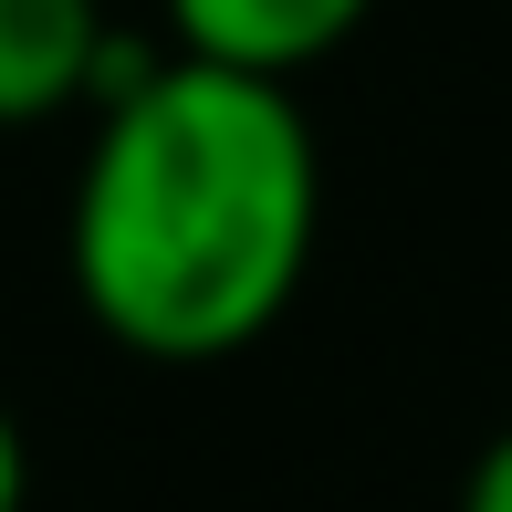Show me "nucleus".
<instances>
[{"label": "nucleus", "mask_w": 512, "mask_h": 512, "mask_svg": "<svg viewBox=\"0 0 512 512\" xmlns=\"http://www.w3.org/2000/svg\"><path fill=\"white\" fill-rule=\"evenodd\" d=\"M32 502V450H21V418L0 408V512H21Z\"/></svg>", "instance_id": "39448f33"}, {"label": "nucleus", "mask_w": 512, "mask_h": 512, "mask_svg": "<svg viewBox=\"0 0 512 512\" xmlns=\"http://www.w3.org/2000/svg\"><path fill=\"white\" fill-rule=\"evenodd\" d=\"M460 512H512V429L471 460V481H460Z\"/></svg>", "instance_id": "20e7f679"}, {"label": "nucleus", "mask_w": 512, "mask_h": 512, "mask_svg": "<svg viewBox=\"0 0 512 512\" xmlns=\"http://www.w3.org/2000/svg\"><path fill=\"white\" fill-rule=\"evenodd\" d=\"M324 241V157L293 84L136 53L105 84L63 199V272L105 345L220 366L293 314Z\"/></svg>", "instance_id": "f257e3e1"}, {"label": "nucleus", "mask_w": 512, "mask_h": 512, "mask_svg": "<svg viewBox=\"0 0 512 512\" xmlns=\"http://www.w3.org/2000/svg\"><path fill=\"white\" fill-rule=\"evenodd\" d=\"M157 11H168V53L220 63V74L293 84V74H314L324 53H345L377 0H157Z\"/></svg>", "instance_id": "7ed1b4c3"}, {"label": "nucleus", "mask_w": 512, "mask_h": 512, "mask_svg": "<svg viewBox=\"0 0 512 512\" xmlns=\"http://www.w3.org/2000/svg\"><path fill=\"white\" fill-rule=\"evenodd\" d=\"M105 0H0V126H53L74 105H105L126 74Z\"/></svg>", "instance_id": "f03ea898"}]
</instances>
